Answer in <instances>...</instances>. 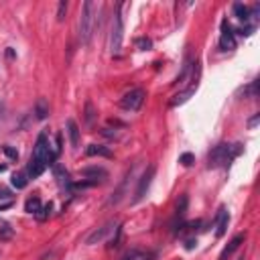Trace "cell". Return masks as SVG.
<instances>
[{
  "label": "cell",
  "instance_id": "cell-1",
  "mask_svg": "<svg viewBox=\"0 0 260 260\" xmlns=\"http://www.w3.org/2000/svg\"><path fill=\"white\" fill-rule=\"evenodd\" d=\"M53 156H55V152L51 150L49 136H47V132H41V134L37 136L35 148H32V154H30V160H28V167H26V175H28L30 179L41 177L49 165H55V162H53Z\"/></svg>",
  "mask_w": 260,
  "mask_h": 260
},
{
  "label": "cell",
  "instance_id": "cell-2",
  "mask_svg": "<svg viewBox=\"0 0 260 260\" xmlns=\"http://www.w3.org/2000/svg\"><path fill=\"white\" fill-rule=\"evenodd\" d=\"M240 152H242V144L220 142V144H216V146L210 150V154H208V165H210L212 169L228 167Z\"/></svg>",
  "mask_w": 260,
  "mask_h": 260
},
{
  "label": "cell",
  "instance_id": "cell-3",
  "mask_svg": "<svg viewBox=\"0 0 260 260\" xmlns=\"http://www.w3.org/2000/svg\"><path fill=\"white\" fill-rule=\"evenodd\" d=\"M94 2H84V8H82V16H80V41L82 45H90L92 41V32H94V22H96V16H94Z\"/></svg>",
  "mask_w": 260,
  "mask_h": 260
},
{
  "label": "cell",
  "instance_id": "cell-4",
  "mask_svg": "<svg viewBox=\"0 0 260 260\" xmlns=\"http://www.w3.org/2000/svg\"><path fill=\"white\" fill-rule=\"evenodd\" d=\"M122 39H124V16H122V4H116L114 18H112V35H110V51H112V55H118V53H120Z\"/></svg>",
  "mask_w": 260,
  "mask_h": 260
},
{
  "label": "cell",
  "instance_id": "cell-5",
  "mask_svg": "<svg viewBox=\"0 0 260 260\" xmlns=\"http://www.w3.org/2000/svg\"><path fill=\"white\" fill-rule=\"evenodd\" d=\"M144 98H146L144 90H142V88H134V90H130L128 94H124V98L120 100V106H122L124 110L136 112V110H140V106H142V102H144Z\"/></svg>",
  "mask_w": 260,
  "mask_h": 260
},
{
  "label": "cell",
  "instance_id": "cell-6",
  "mask_svg": "<svg viewBox=\"0 0 260 260\" xmlns=\"http://www.w3.org/2000/svg\"><path fill=\"white\" fill-rule=\"evenodd\" d=\"M154 173H156V167H154V165H150V167L142 173V177H140V181H138V187H136V191H134L132 204H138L140 200H144V195H146V191L150 189V183H152V179H154Z\"/></svg>",
  "mask_w": 260,
  "mask_h": 260
},
{
  "label": "cell",
  "instance_id": "cell-7",
  "mask_svg": "<svg viewBox=\"0 0 260 260\" xmlns=\"http://www.w3.org/2000/svg\"><path fill=\"white\" fill-rule=\"evenodd\" d=\"M220 49L222 51H232L236 49V32L228 20H222V35H220Z\"/></svg>",
  "mask_w": 260,
  "mask_h": 260
},
{
  "label": "cell",
  "instance_id": "cell-8",
  "mask_svg": "<svg viewBox=\"0 0 260 260\" xmlns=\"http://www.w3.org/2000/svg\"><path fill=\"white\" fill-rule=\"evenodd\" d=\"M112 230H114V222H108V224H104L102 228H98L96 232H92V234L86 238V244H88V246H92V244H100V242H104Z\"/></svg>",
  "mask_w": 260,
  "mask_h": 260
},
{
  "label": "cell",
  "instance_id": "cell-9",
  "mask_svg": "<svg viewBox=\"0 0 260 260\" xmlns=\"http://www.w3.org/2000/svg\"><path fill=\"white\" fill-rule=\"evenodd\" d=\"M228 224H230V214L222 206L218 210V216H216V238H224V234L228 230Z\"/></svg>",
  "mask_w": 260,
  "mask_h": 260
},
{
  "label": "cell",
  "instance_id": "cell-10",
  "mask_svg": "<svg viewBox=\"0 0 260 260\" xmlns=\"http://www.w3.org/2000/svg\"><path fill=\"white\" fill-rule=\"evenodd\" d=\"M246 240V234H238V236H234L232 240H230V244H228L224 250H222V254H220V260H228L230 258L238 248H240V244Z\"/></svg>",
  "mask_w": 260,
  "mask_h": 260
},
{
  "label": "cell",
  "instance_id": "cell-11",
  "mask_svg": "<svg viewBox=\"0 0 260 260\" xmlns=\"http://www.w3.org/2000/svg\"><path fill=\"white\" fill-rule=\"evenodd\" d=\"M82 175L88 177V179H92V181L98 185L100 181H104V179L108 177V171L102 169V167H86V169H82Z\"/></svg>",
  "mask_w": 260,
  "mask_h": 260
},
{
  "label": "cell",
  "instance_id": "cell-12",
  "mask_svg": "<svg viewBox=\"0 0 260 260\" xmlns=\"http://www.w3.org/2000/svg\"><path fill=\"white\" fill-rule=\"evenodd\" d=\"M86 154H88V156H104V158H114V152H112L108 146H104V144H90V146L86 148Z\"/></svg>",
  "mask_w": 260,
  "mask_h": 260
},
{
  "label": "cell",
  "instance_id": "cell-13",
  "mask_svg": "<svg viewBox=\"0 0 260 260\" xmlns=\"http://www.w3.org/2000/svg\"><path fill=\"white\" fill-rule=\"evenodd\" d=\"M68 136H70V142H72V146L74 148H78L80 146V138H82V134H80V126L76 124V120H68Z\"/></svg>",
  "mask_w": 260,
  "mask_h": 260
},
{
  "label": "cell",
  "instance_id": "cell-14",
  "mask_svg": "<svg viewBox=\"0 0 260 260\" xmlns=\"http://www.w3.org/2000/svg\"><path fill=\"white\" fill-rule=\"evenodd\" d=\"M53 175L57 179V183L61 187H72V179H70V173L65 171L61 165H53Z\"/></svg>",
  "mask_w": 260,
  "mask_h": 260
},
{
  "label": "cell",
  "instance_id": "cell-15",
  "mask_svg": "<svg viewBox=\"0 0 260 260\" xmlns=\"http://www.w3.org/2000/svg\"><path fill=\"white\" fill-rule=\"evenodd\" d=\"M195 90H198V88H187L185 92H179V94H175V96H173V100L169 102V106H171V108H177V106L185 104V102L189 100V98L193 96V92H195Z\"/></svg>",
  "mask_w": 260,
  "mask_h": 260
},
{
  "label": "cell",
  "instance_id": "cell-16",
  "mask_svg": "<svg viewBox=\"0 0 260 260\" xmlns=\"http://www.w3.org/2000/svg\"><path fill=\"white\" fill-rule=\"evenodd\" d=\"M35 116L39 120H45L49 116V102L45 100V98H39V100L35 102Z\"/></svg>",
  "mask_w": 260,
  "mask_h": 260
},
{
  "label": "cell",
  "instance_id": "cell-17",
  "mask_svg": "<svg viewBox=\"0 0 260 260\" xmlns=\"http://www.w3.org/2000/svg\"><path fill=\"white\" fill-rule=\"evenodd\" d=\"M41 200L37 198V195H35V198H30V200H26V204H24V212L26 214H32V216H37L39 212H41Z\"/></svg>",
  "mask_w": 260,
  "mask_h": 260
},
{
  "label": "cell",
  "instance_id": "cell-18",
  "mask_svg": "<svg viewBox=\"0 0 260 260\" xmlns=\"http://www.w3.org/2000/svg\"><path fill=\"white\" fill-rule=\"evenodd\" d=\"M238 96H244V98H250V100H254V98H258V82H250L246 88H242L238 92Z\"/></svg>",
  "mask_w": 260,
  "mask_h": 260
},
{
  "label": "cell",
  "instance_id": "cell-19",
  "mask_svg": "<svg viewBox=\"0 0 260 260\" xmlns=\"http://www.w3.org/2000/svg\"><path fill=\"white\" fill-rule=\"evenodd\" d=\"M234 14H236L242 22H248V20H250V8H248L246 4H242V2H236V4H234Z\"/></svg>",
  "mask_w": 260,
  "mask_h": 260
},
{
  "label": "cell",
  "instance_id": "cell-20",
  "mask_svg": "<svg viewBox=\"0 0 260 260\" xmlns=\"http://www.w3.org/2000/svg\"><path fill=\"white\" fill-rule=\"evenodd\" d=\"M12 228H10V224L8 222H4V220H0V242H6V240H10L12 238Z\"/></svg>",
  "mask_w": 260,
  "mask_h": 260
},
{
  "label": "cell",
  "instance_id": "cell-21",
  "mask_svg": "<svg viewBox=\"0 0 260 260\" xmlns=\"http://www.w3.org/2000/svg\"><path fill=\"white\" fill-rule=\"evenodd\" d=\"M26 183H28V175L26 173H14L12 175V187H16V189H24L26 187Z\"/></svg>",
  "mask_w": 260,
  "mask_h": 260
},
{
  "label": "cell",
  "instance_id": "cell-22",
  "mask_svg": "<svg viewBox=\"0 0 260 260\" xmlns=\"http://www.w3.org/2000/svg\"><path fill=\"white\" fill-rule=\"evenodd\" d=\"M122 260H152V254H146V252H140V250H132V252H128Z\"/></svg>",
  "mask_w": 260,
  "mask_h": 260
},
{
  "label": "cell",
  "instance_id": "cell-23",
  "mask_svg": "<svg viewBox=\"0 0 260 260\" xmlns=\"http://www.w3.org/2000/svg\"><path fill=\"white\" fill-rule=\"evenodd\" d=\"M187 204H189L187 195H181V198H179V202H177V218H179V220H181V218L187 214Z\"/></svg>",
  "mask_w": 260,
  "mask_h": 260
},
{
  "label": "cell",
  "instance_id": "cell-24",
  "mask_svg": "<svg viewBox=\"0 0 260 260\" xmlns=\"http://www.w3.org/2000/svg\"><path fill=\"white\" fill-rule=\"evenodd\" d=\"M134 45H136V49H140V51L152 49V41H150L148 37H138V39H134Z\"/></svg>",
  "mask_w": 260,
  "mask_h": 260
},
{
  "label": "cell",
  "instance_id": "cell-25",
  "mask_svg": "<svg viewBox=\"0 0 260 260\" xmlns=\"http://www.w3.org/2000/svg\"><path fill=\"white\" fill-rule=\"evenodd\" d=\"M96 110H94V104L92 102H86V124L88 126H92L94 124V120H96Z\"/></svg>",
  "mask_w": 260,
  "mask_h": 260
},
{
  "label": "cell",
  "instance_id": "cell-26",
  "mask_svg": "<svg viewBox=\"0 0 260 260\" xmlns=\"http://www.w3.org/2000/svg\"><path fill=\"white\" fill-rule=\"evenodd\" d=\"M179 162H181L183 167H191L193 162H195V156H193L191 152H183V154L179 156Z\"/></svg>",
  "mask_w": 260,
  "mask_h": 260
},
{
  "label": "cell",
  "instance_id": "cell-27",
  "mask_svg": "<svg viewBox=\"0 0 260 260\" xmlns=\"http://www.w3.org/2000/svg\"><path fill=\"white\" fill-rule=\"evenodd\" d=\"M191 61H185V65H183V72L177 76V80H175V84H181V82H185V78H187V74L191 72Z\"/></svg>",
  "mask_w": 260,
  "mask_h": 260
},
{
  "label": "cell",
  "instance_id": "cell-28",
  "mask_svg": "<svg viewBox=\"0 0 260 260\" xmlns=\"http://www.w3.org/2000/svg\"><path fill=\"white\" fill-rule=\"evenodd\" d=\"M51 210H53V204H45L43 208H41V212L37 214V218L43 222V220H47L49 216H51Z\"/></svg>",
  "mask_w": 260,
  "mask_h": 260
},
{
  "label": "cell",
  "instance_id": "cell-29",
  "mask_svg": "<svg viewBox=\"0 0 260 260\" xmlns=\"http://www.w3.org/2000/svg\"><path fill=\"white\" fill-rule=\"evenodd\" d=\"M65 14H68V2L63 0V2H59V8H57V20L63 22V20H65Z\"/></svg>",
  "mask_w": 260,
  "mask_h": 260
},
{
  "label": "cell",
  "instance_id": "cell-30",
  "mask_svg": "<svg viewBox=\"0 0 260 260\" xmlns=\"http://www.w3.org/2000/svg\"><path fill=\"white\" fill-rule=\"evenodd\" d=\"M254 24H244V26H240L236 32H238V35H242V37H250L252 35V32H254Z\"/></svg>",
  "mask_w": 260,
  "mask_h": 260
},
{
  "label": "cell",
  "instance_id": "cell-31",
  "mask_svg": "<svg viewBox=\"0 0 260 260\" xmlns=\"http://www.w3.org/2000/svg\"><path fill=\"white\" fill-rule=\"evenodd\" d=\"M2 150L6 152V156H8V158H12V160H16V158H18V152H16L14 148H10V146H4Z\"/></svg>",
  "mask_w": 260,
  "mask_h": 260
},
{
  "label": "cell",
  "instance_id": "cell-32",
  "mask_svg": "<svg viewBox=\"0 0 260 260\" xmlns=\"http://www.w3.org/2000/svg\"><path fill=\"white\" fill-rule=\"evenodd\" d=\"M258 122H260V114H254V116L248 120V128H256Z\"/></svg>",
  "mask_w": 260,
  "mask_h": 260
},
{
  "label": "cell",
  "instance_id": "cell-33",
  "mask_svg": "<svg viewBox=\"0 0 260 260\" xmlns=\"http://www.w3.org/2000/svg\"><path fill=\"white\" fill-rule=\"evenodd\" d=\"M195 246H198V240H187V242H185V248H187V250H193Z\"/></svg>",
  "mask_w": 260,
  "mask_h": 260
},
{
  "label": "cell",
  "instance_id": "cell-34",
  "mask_svg": "<svg viewBox=\"0 0 260 260\" xmlns=\"http://www.w3.org/2000/svg\"><path fill=\"white\" fill-rule=\"evenodd\" d=\"M6 198H10V193L4 187H0V200H6Z\"/></svg>",
  "mask_w": 260,
  "mask_h": 260
},
{
  "label": "cell",
  "instance_id": "cell-35",
  "mask_svg": "<svg viewBox=\"0 0 260 260\" xmlns=\"http://www.w3.org/2000/svg\"><path fill=\"white\" fill-rule=\"evenodd\" d=\"M6 171V165H0V173H4Z\"/></svg>",
  "mask_w": 260,
  "mask_h": 260
},
{
  "label": "cell",
  "instance_id": "cell-36",
  "mask_svg": "<svg viewBox=\"0 0 260 260\" xmlns=\"http://www.w3.org/2000/svg\"><path fill=\"white\" fill-rule=\"evenodd\" d=\"M238 260H244V254H240V256H238Z\"/></svg>",
  "mask_w": 260,
  "mask_h": 260
}]
</instances>
